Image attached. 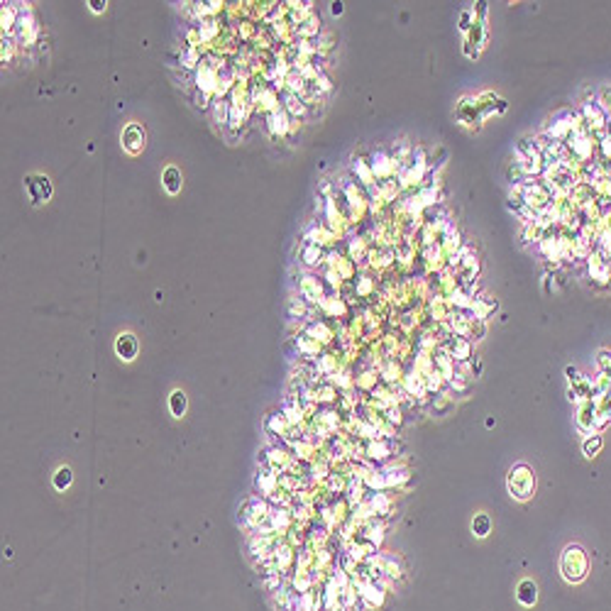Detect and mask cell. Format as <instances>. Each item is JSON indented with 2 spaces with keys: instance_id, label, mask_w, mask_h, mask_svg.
Returning a JSON list of instances; mask_svg holds the SVG:
<instances>
[{
  "instance_id": "4",
  "label": "cell",
  "mask_w": 611,
  "mask_h": 611,
  "mask_svg": "<svg viewBox=\"0 0 611 611\" xmlns=\"http://www.w3.org/2000/svg\"><path fill=\"white\" fill-rule=\"evenodd\" d=\"M115 350H118V355L122 357V359H134V355H137V340H134V335L125 333L118 337V343H115Z\"/></svg>"
},
{
  "instance_id": "5",
  "label": "cell",
  "mask_w": 611,
  "mask_h": 611,
  "mask_svg": "<svg viewBox=\"0 0 611 611\" xmlns=\"http://www.w3.org/2000/svg\"><path fill=\"white\" fill-rule=\"evenodd\" d=\"M164 186H167L169 193H178V189H181V171L176 167H169L164 171Z\"/></svg>"
},
{
  "instance_id": "9",
  "label": "cell",
  "mask_w": 611,
  "mask_h": 611,
  "mask_svg": "<svg viewBox=\"0 0 611 611\" xmlns=\"http://www.w3.org/2000/svg\"><path fill=\"white\" fill-rule=\"evenodd\" d=\"M71 469L69 467H61V469H56V474H54V487L56 489H66L69 484H71Z\"/></svg>"
},
{
  "instance_id": "8",
  "label": "cell",
  "mask_w": 611,
  "mask_h": 611,
  "mask_svg": "<svg viewBox=\"0 0 611 611\" xmlns=\"http://www.w3.org/2000/svg\"><path fill=\"white\" fill-rule=\"evenodd\" d=\"M489 528H491V521H489V516H484V513H479V516H474V521H472V531L477 535H487Z\"/></svg>"
},
{
  "instance_id": "11",
  "label": "cell",
  "mask_w": 611,
  "mask_h": 611,
  "mask_svg": "<svg viewBox=\"0 0 611 611\" xmlns=\"http://www.w3.org/2000/svg\"><path fill=\"white\" fill-rule=\"evenodd\" d=\"M88 5H90V8H93V10H96V12L105 10V3H100V0H93V3H88Z\"/></svg>"
},
{
  "instance_id": "6",
  "label": "cell",
  "mask_w": 611,
  "mask_h": 611,
  "mask_svg": "<svg viewBox=\"0 0 611 611\" xmlns=\"http://www.w3.org/2000/svg\"><path fill=\"white\" fill-rule=\"evenodd\" d=\"M518 601L526 604V606H531L535 601V584L531 579H523L521 584H518Z\"/></svg>"
},
{
  "instance_id": "12",
  "label": "cell",
  "mask_w": 611,
  "mask_h": 611,
  "mask_svg": "<svg viewBox=\"0 0 611 611\" xmlns=\"http://www.w3.org/2000/svg\"><path fill=\"white\" fill-rule=\"evenodd\" d=\"M333 12H335V15H340V12H343V5H340V3H335V5H333Z\"/></svg>"
},
{
  "instance_id": "3",
  "label": "cell",
  "mask_w": 611,
  "mask_h": 611,
  "mask_svg": "<svg viewBox=\"0 0 611 611\" xmlns=\"http://www.w3.org/2000/svg\"><path fill=\"white\" fill-rule=\"evenodd\" d=\"M122 142L127 147V152L137 154V152L142 149V145H145V130H142L140 125H127L125 132H122Z\"/></svg>"
},
{
  "instance_id": "1",
  "label": "cell",
  "mask_w": 611,
  "mask_h": 611,
  "mask_svg": "<svg viewBox=\"0 0 611 611\" xmlns=\"http://www.w3.org/2000/svg\"><path fill=\"white\" fill-rule=\"evenodd\" d=\"M535 489V474L531 467L526 465H516L509 472V491H511L516 499H528Z\"/></svg>"
},
{
  "instance_id": "7",
  "label": "cell",
  "mask_w": 611,
  "mask_h": 611,
  "mask_svg": "<svg viewBox=\"0 0 611 611\" xmlns=\"http://www.w3.org/2000/svg\"><path fill=\"white\" fill-rule=\"evenodd\" d=\"M169 406H171V413H174V416H181V413L186 411V396H184L181 391H174L171 399H169Z\"/></svg>"
},
{
  "instance_id": "10",
  "label": "cell",
  "mask_w": 611,
  "mask_h": 611,
  "mask_svg": "<svg viewBox=\"0 0 611 611\" xmlns=\"http://www.w3.org/2000/svg\"><path fill=\"white\" fill-rule=\"evenodd\" d=\"M599 447H601V440L594 438V440H587V443H584V452H587V455H594Z\"/></svg>"
},
{
  "instance_id": "2",
  "label": "cell",
  "mask_w": 611,
  "mask_h": 611,
  "mask_svg": "<svg viewBox=\"0 0 611 611\" xmlns=\"http://www.w3.org/2000/svg\"><path fill=\"white\" fill-rule=\"evenodd\" d=\"M562 575L570 582H579L587 575V555L579 548H567L562 555Z\"/></svg>"
}]
</instances>
